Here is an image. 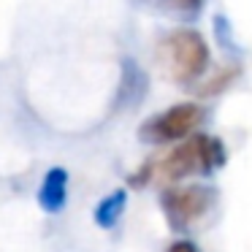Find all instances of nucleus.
Returning a JSON list of instances; mask_svg holds the SVG:
<instances>
[{
    "label": "nucleus",
    "instance_id": "f257e3e1",
    "mask_svg": "<svg viewBox=\"0 0 252 252\" xmlns=\"http://www.w3.org/2000/svg\"><path fill=\"white\" fill-rule=\"evenodd\" d=\"M158 65L174 84H192L209 68V46L192 28H176L158 44Z\"/></svg>",
    "mask_w": 252,
    "mask_h": 252
},
{
    "label": "nucleus",
    "instance_id": "f03ea898",
    "mask_svg": "<svg viewBox=\"0 0 252 252\" xmlns=\"http://www.w3.org/2000/svg\"><path fill=\"white\" fill-rule=\"evenodd\" d=\"M225 163V147L212 136H190L171 149L155 168L160 182H182L195 174H212Z\"/></svg>",
    "mask_w": 252,
    "mask_h": 252
},
{
    "label": "nucleus",
    "instance_id": "7ed1b4c3",
    "mask_svg": "<svg viewBox=\"0 0 252 252\" xmlns=\"http://www.w3.org/2000/svg\"><path fill=\"white\" fill-rule=\"evenodd\" d=\"M201 122H203V109L198 103H176L171 109H165L163 114L149 117L138 130V138L144 144H155V147L182 141V138H190Z\"/></svg>",
    "mask_w": 252,
    "mask_h": 252
},
{
    "label": "nucleus",
    "instance_id": "20e7f679",
    "mask_svg": "<svg viewBox=\"0 0 252 252\" xmlns=\"http://www.w3.org/2000/svg\"><path fill=\"white\" fill-rule=\"evenodd\" d=\"M217 201V192L212 187L203 185H187V187H168L160 195V206H163L168 225L174 230H187L209 214V209Z\"/></svg>",
    "mask_w": 252,
    "mask_h": 252
},
{
    "label": "nucleus",
    "instance_id": "39448f33",
    "mask_svg": "<svg viewBox=\"0 0 252 252\" xmlns=\"http://www.w3.org/2000/svg\"><path fill=\"white\" fill-rule=\"evenodd\" d=\"M68 201V171L55 165V168L46 171L44 182L38 187V203L46 214H57L65 209Z\"/></svg>",
    "mask_w": 252,
    "mask_h": 252
},
{
    "label": "nucleus",
    "instance_id": "423d86ee",
    "mask_svg": "<svg viewBox=\"0 0 252 252\" xmlns=\"http://www.w3.org/2000/svg\"><path fill=\"white\" fill-rule=\"evenodd\" d=\"M136 6L160 17H171L176 22H192L203 11V0H136Z\"/></svg>",
    "mask_w": 252,
    "mask_h": 252
},
{
    "label": "nucleus",
    "instance_id": "0eeeda50",
    "mask_svg": "<svg viewBox=\"0 0 252 252\" xmlns=\"http://www.w3.org/2000/svg\"><path fill=\"white\" fill-rule=\"evenodd\" d=\"M125 203H127V192L125 190L109 192V195L95 206V214H93L95 222H98L100 228H114L117 220H120L122 212H125Z\"/></svg>",
    "mask_w": 252,
    "mask_h": 252
},
{
    "label": "nucleus",
    "instance_id": "6e6552de",
    "mask_svg": "<svg viewBox=\"0 0 252 252\" xmlns=\"http://www.w3.org/2000/svg\"><path fill=\"white\" fill-rule=\"evenodd\" d=\"M165 252H198V247L192 244V241H187V239H179V241H174Z\"/></svg>",
    "mask_w": 252,
    "mask_h": 252
}]
</instances>
